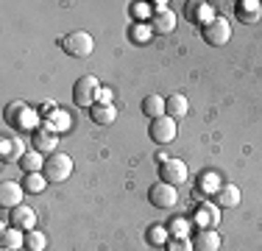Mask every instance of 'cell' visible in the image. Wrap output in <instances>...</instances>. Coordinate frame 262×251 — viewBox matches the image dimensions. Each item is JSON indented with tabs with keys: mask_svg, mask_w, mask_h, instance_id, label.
<instances>
[{
	"mask_svg": "<svg viewBox=\"0 0 262 251\" xmlns=\"http://www.w3.org/2000/svg\"><path fill=\"white\" fill-rule=\"evenodd\" d=\"M42 176L48 179V184H61L73 176V159L67 154H51L45 159V168H42Z\"/></svg>",
	"mask_w": 262,
	"mask_h": 251,
	"instance_id": "obj_1",
	"label": "cell"
},
{
	"mask_svg": "<svg viewBox=\"0 0 262 251\" xmlns=\"http://www.w3.org/2000/svg\"><path fill=\"white\" fill-rule=\"evenodd\" d=\"M98 90H101V81L95 75H81L76 84H73V103L78 109H92L98 100Z\"/></svg>",
	"mask_w": 262,
	"mask_h": 251,
	"instance_id": "obj_2",
	"label": "cell"
},
{
	"mask_svg": "<svg viewBox=\"0 0 262 251\" xmlns=\"http://www.w3.org/2000/svg\"><path fill=\"white\" fill-rule=\"evenodd\" d=\"M59 45L67 56H73V59H86V56L95 50V39H92V34H86V31H73V34L61 36Z\"/></svg>",
	"mask_w": 262,
	"mask_h": 251,
	"instance_id": "obj_3",
	"label": "cell"
},
{
	"mask_svg": "<svg viewBox=\"0 0 262 251\" xmlns=\"http://www.w3.org/2000/svg\"><path fill=\"white\" fill-rule=\"evenodd\" d=\"M201 36H204V42H207V45L221 48V45H226V42L232 39V25H229L226 17L217 14L209 25H204V28H201Z\"/></svg>",
	"mask_w": 262,
	"mask_h": 251,
	"instance_id": "obj_4",
	"label": "cell"
},
{
	"mask_svg": "<svg viewBox=\"0 0 262 251\" xmlns=\"http://www.w3.org/2000/svg\"><path fill=\"white\" fill-rule=\"evenodd\" d=\"M187 176H190V171H187V162L176 159V156H167V159L159 162V181H165V184H184Z\"/></svg>",
	"mask_w": 262,
	"mask_h": 251,
	"instance_id": "obj_5",
	"label": "cell"
},
{
	"mask_svg": "<svg viewBox=\"0 0 262 251\" xmlns=\"http://www.w3.org/2000/svg\"><path fill=\"white\" fill-rule=\"evenodd\" d=\"M148 201H151V206H157V210H173V206L179 204V193L173 184H165V181H159V184H151V190H148Z\"/></svg>",
	"mask_w": 262,
	"mask_h": 251,
	"instance_id": "obj_6",
	"label": "cell"
},
{
	"mask_svg": "<svg viewBox=\"0 0 262 251\" xmlns=\"http://www.w3.org/2000/svg\"><path fill=\"white\" fill-rule=\"evenodd\" d=\"M148 134H151V140L154 142H159V145H167V142H173L176 140V134H179V126L173 117H157V120H151V129H148Z\"/></svg>",
	"mask_w": 262,
	"mask_h": 251,
	"instance_id": "obj_7",
	"label": "cell"
},
{
	"mask_svg": "<svg viewBox=\"0 0 262 251\" xmlns=\"http://www.w3.org/2000/svg\"><path fill=\"white\" fill-rule=\"evenodd\" d=\"M9 123L14 126V129H34V126L39 123V115H36L31 106L23 103V100H17V103L9 106Z\"/></svg>",
	"mask_w": 262,
	"mask_h": 251,
	"instance_id": "obj_8",
	"label": "cell"
},
{
	"mask_svg": "<svg viewBox=\"0 0 262 251\" xmlns=\"http://www.w3.org/2000/svg\"><path fill=\"white\" fill-rule=\"evenodd\" d=\"M184 14H187V20L190 23H195V25H209L212 20H215V9H212L209 3H204V0H190V3L184 6Z\"/></svg>",
	"mask_w": 262,
	"mask_h": 251,
	"instance_id": "obj_9",
	"label": "cell"
},
{
	"mask_svg": "<svg viewBox=\"0 0 262 251\" xmlns=\"http://www.w3.org/2000/svg\"><path fill=\"white\" fill-rule=\"evenodd\" d=\"M11 226H14V229H20V232H34L36 229V212H34V206H26V204L14 206V210H11Z\"/></svg>",
	"mask_w": 262,
	"mask_h": 251,
	"instance_id": "obj_10",
	"label": "cell"
},
{
	"mask_svg": "<svg viewBox=\"0 0 262 251\" xmlns=\"http://www.w3.org/2000/svg\"><path fill=\"white\" fill-rule=\"evenodd\" d=\"M234 14H237V20H240V23L254 25V23L262 20V3H259V0H240V3L234 6Z\"/></svg>",
	"mask_w": 262,
	"mask_h": 251,
	"instance_id": "obj_11",
	"label": "cell"
},
{
	"mask_svg": "<svg viewBox=\"0 0 262 251\" xmlns=\"http://www.w3.org/2000/svg\"><path fill=\"white\" fill-rule=\"evenodd\" d=\"M23 193H26L23 184H17V181H3V184H0V204H3L6 210H14V206L23 204Z\"/></svg>",
	"mask_w": 262,
	"mask_h": 251,
	"instance_id": "obj_12",
	"label": "cell"
},
{
	"mask_svg": "<svg viewBox=\"0 0 262 251\" xmlns=\"http://www.w3.org/2000/svg\"><path fill=\"white\" fill-rule=\"evenodd\" d=\"M221 223V206L217 204H201L195 212V226L198 229H217Z\"/></svg>",
	"mask_w": 262,
	"mask_h": 251,
	"instance_id": "obj_13",
	"label": "cell"
},
{
	"mask_svg": "<svg viewBox=\"0 0 262 251\" xmlns=\"http://www.w3.org/2000/svg\"><path fill=\"white\" fill-rule=\"evenodd\" d=\"M221 235H217L215 229H201L195 235V243H192V246H195V251H221Z\"/></svg>",
	"mask_w": 262,
	"mask_h": 251,
	"instance_id": "obj_14",
	"label": "cell"
},
{
	"mask_svg": "<svg viewBox=\"0 0 262 251\" xmlns=\"http://www.w3.org/2000/svg\"><path fill=\"white\" fill-rule=\"evenodd\" d=\"M187 112H190V100H187V95H182V92H173V95L167 98L165 115L173 117V120H179V117H187Z\"/></svg>",
	"mask_w": 262,
	"mask_h": 251,
	"instance_id": "obj_15",
	"label": "cell"
},
{
	"mask_svg": "<svg viewBox=\"0 0 262 251\" xmlns=\"http://www.w3.org/2000/svg\"><path fill=\"white\" fill-rule=\"evenodd\" d=\"M151 31L154 34H173V31H176V14H173L170 9L154 14L151 17Z\"/></svg>",
	"mask_w": 262,
	"mask_h": 251,
	"instance_id": "obj_16",
	"label": "cell"
},
{
	"mask_svg": "<svg viewBox=\"0 0 262 251\" xmlns=\"http://www.w3.org/2000/svg\"><path fill=\"white\" fill-rule=\"evenodd\" d=\"M56 145H59V140H56L53 131H48V129L34 131V151H39V154H56Z\"/></svg>",
	"mask_w": 262,
	"mask_h": 251,
	"instance_id": "obj_17",
	"label": "cell"
},
{
	"mask_svg": "<svg viewBox=\"0 0 262 251\" xmlns=\"http://www.w3.org/2000/svg\"><path fill=\"white\" fill-rule=\"evenodd\" d=\"M165 106H167V98L162 95H145L142 98V115L145 117H165Z\"/></svg>",
	"mask_w": 262,
	"mask_h": 251,
	"instance_id": "obj_18",
	"label": "cell"
},
{
	"mask_svg": "<svg viewBox=\"0 0 262 251\" xmlns=\"http://www.w3.org/2000/svg\"><path fill=\"white\" fill-rule=\"evenodd\" d=\"M215 198H217V206H226V210L240 206V187L237 184H221V190L215 193Z\"/></svg>",
	"mask_w": 262,
	"mask_h": 251,
	"instance_id": "obj_19",
	"label": "cell"
},
{
	"mask_svg": "<svg viewBox=\"0 0 262 251\" xmlns=\"http://www.w3.org/2000/svg\"><path fill=\"white\" fill-rule=\"evenodd\" d=\"M90 117H92V123H98V126H112L117 120V112L112 103H95L90 109Z\"/></svg>",
	"mask_w": 262,
	"mask_h": 251,
	"instance_id": "obj_20",
	"label": "cell"
},
{
	"mask_svg": "<svg viewBox=\"0 0 262 251\" xmlns=\"http://www.w3.org/2000/svg\"><path fill=\"white\" fill-rule=\"evenodd\" d=\"M26 156V148H23V140H3L0 142V159L9 165V162H17Z\"/></svg>",
	"mask_w": 262,
	"mask_h": 251,
	"instance_id": "obj_21",
	"label": "cell"
},
{
	"mask_svg": "<svg viewBox=\"0 0 262 251\" xmlns=\"http://www.w3.org/2000/svg\"><path fill=\"white\" fill-rule=\"evenodd\" d=\"M0 246H3V248H11V251L23 248V246H26V232L14 229V226L3 229V232H0Z\"/></svg>",
	"mask_w": 262,
	"mask_h": 251,
	"instance_id": "obj_22",
	"label": "cell"
},
{
	"mask_svg": "<svg viewBox=\"0 0 262 251\" xmlns=\"http://www.w3.org/2000/svg\"><path fill=\"white\" fill-rule=\"evenodd\" d=\"M42 129H48V131H53V134H59V131H64V129H70V115H67L64 109H53L51 115H48V120Z\"/></svg>",
	"mask_w": 262,
	"mask_h": 251,
	"instance_id": "obj_23",
	"label": "cell"
},
{
	"mask_svg": "<svg viewBox=\"0 0 262 251\" xmlns=\"http://www.w3.org/2000/svg\"><path fill=\"white\" fill-rule=\"evenodd\" d=\"M17 165L23 168L26 173H39L42 168H45V159H42V154L39 151H26V156H23Z\"/></svg>",
	"mask_w": 262,
	"mask_h": 251,
	"instance_id": "obj_24",
	"label": "cell"
},
{
	"mask_svg": "<svg viewBox=\"0 0 262 251\" xmlns=\"http://www.w3.org/2000/svg\"><path fill=\"white\" fill-rule=\"evenodd\" d=\"M190 229H192V221H187V218H170L167 221L170 237H190Z\"/></svg>",
	"mask_w": 262,
	"mask_h": 251,
	"instance_id": "obj_25",
	"label": "cell"
},
{
	"mask_svg": "<svg viewBox=\"0 0 262 251\" xmlns=\"http://www.w3.org/2000/svg\"><path fill=\"white\" fill-rule=\"evenodd\" d=\"M20 184L26 187V193H42L48 187V179L42 173H26V179H23Z\"/></svg>",
	"mask_w": 262,
	"mask_h": 251,
	"instance_id": "obj_26",
	"label": "cell"
},
{
	"mask_svg": "<svg viewBox=\"0 0 262 251\" xmlns=\"http://www.w3.org/2000/svg\"><path fill=\"white\" fill-rule=\"evenodd\" d=\"M26 248H28V251H45V248H48V237L42 235L39 229L26 232Z\"/></svg>",
	"mask_w": 262,
	"mask_h": 251,
	"instance_id": "obj_27",
	"label": "cell"
},
{
	"mask_svg": "<svg viewBox=\"0 0 262 251\" xmlns=\"http://www.w3.org/2000/svg\"><path fill=\"white\" fill-rule=\"evenodd\" d=\"M167 237H170V232H167V226H162V223H154L151 229H148V240L157 243V246L167 243Z\"/></svg>",
	"mask_w": 262,
	"mask_h": 251,
	"instance_id": "obj_28",
	"label": "cell"
},
{
	"mask_svg": "<svg viewBox=\"0 0 262 251\" xmlns=\"http://www.w3.org/2000/svg\"><path fill=\"white\" fill-rule=\"evenodd\" d=\"M167 251H195V246L190 243V237H173L167 240Z\"/></svg>",
	"mask_w": 262,
	"mask_h": 251,
	"instance_id": "obj_29",
	"label": "cell"
},
{
	"mask_svg": "<svg viewBox=\"0 0 262 251\" xmlns=\"http://www.w3.org/2000/svg\"><path fill=\"white\" fill-rule=\"evenodd\" d=\"M217 184H221V179H217L215 173H204L201 176V190L204 193H217V190H221Z\"/></svg>",
	"mask_w": 262,
	"mask_h": 251,
	"instance_id": "obj_30",
	"label": "cell"
},
{
	"mask_svg": "<svg viewBox=\"0 0 262 251\" xmlns=\"http://www.w3.org/2000/svg\"><path fill=\"white\" fill-rule=\"evenodd\" d=\"M112 98H115V95H112L109 87H101V90H98V100H95V103H112Z\"/></svg>",
	"mask_w": 262,
	"mask_h": 251,
	"instance_id": "obj_31",
	"label": "cell"
},
{
	"mask_svg": "<svg viewBox=\"0 0 262 251\" xmlns=\"http://www.w3.org/2000/svg\"><path fill=\"white\" fill-rule=\"evenodd\" d=\"M134 14H137V17L151 14V6H148V3H134Z\"/></svg>",
	"mask_w": 262,
	"mask_h": 251,
	"instance_id": "obj_32",
	"label": "cell"
},
{
	"mask_svg": "<svg viewBox=\"0 0 262 251\" xmlns=\"http://www.w3.org/2000/svg\"><path fill=\"white\" fill-rule=\"evenodd\" d=\"M148 34H151V28H145V25H137V31H134V39H137V42H142Z\"/></svg>",
	"mask_w": 262,
	"mask_h": 251,
	"instance_id": "obj_33",
	"label": "cell"
},
{
	"mask_svg": "<svg viewBox=\"0 0 262 251\" xmlns=\"http://www.w3.org/2000/svg\"><path fill=\"white\" fill-rule=\"evenodd\" d=\"M3 251H11V248H3Z\"/></svg>",
	"mask_w": 262,
	"mask_h": 251,
	"instance_id": "obj_34",
	"label": "cell"
}]
</instances>
